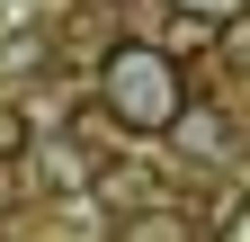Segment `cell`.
<instances>
[{
	"label": "cell",
	"instance_id": "cell-2",
	"mask_svg": "<svg viewBox=\"0 0 250 242\" xmlns=\"http://www.w3.org/2000/svg\"><path fill=\"white\" fill-rule=\"evenodd\" d=\"M170 135H179V153H188V162H214V170H224V162H232V144H241L232 108H206V99H188Z\"/></svg>",
	"mask_w": 250,
	"mask_h": 242
},
{
	"label": "cell",
	"instance_id": "cell-4",
	"mask_svg": "<svg viewBox=\"0 0 250 242\" xmlns=\"http://www.w3.org/2000/svg\"><path fill=\"white\" fill-rule=\"evenodd\" d=\"M18 153H36V117H27V108H0V162H18Z\"/></svg>",
	"mask_w": 250,
	"mask_h": 242
},
{
	"label": "cell",
	"instance_id": "cell-1",
	"mask_svg": "<svg viewBox=\"0 0 250 242\" xmlns=\"http://www.w3.org/2000/svg\"><path fill=\"white\" fill-rule=\"evenodd\" d=\"M99 108L116 117V135L161 144L179 126V108H188V63L170 45H152V36H116L107 63H99Z\"/></svg>",
	"mask_w": 250,
	"mask_h": 242
},
{
	"label": "cell",
	"instance_id": "cell-5",
	"mask_svg": "<svg viewBox=\"0 0 250 242\" xmlns=\"http://www.w3.org/2000/svg\"><path fill=\"white\" fill-rule=\"evenodd\" d=\"M170 9H188V18H214V27H232L250 0H170Z\"/></svg>",
	"mask_w": 250,
	"mask_h": 242
},
{
	"label": "cell",
	"instance_id": "cell-3",
	"mask_svg": "<svg viewBox=\"0 0 250 242\" xmlns=\"http://www.w3.org/2000/svg\"><path fill=\"white\" fill-rule=\"evenodd\" d=\"M107 242H197V216L170 206V197H152V206H125Z\"/></svg>",
	"mask_w": 250,
	"mask_h": 242
}]
</instances>
